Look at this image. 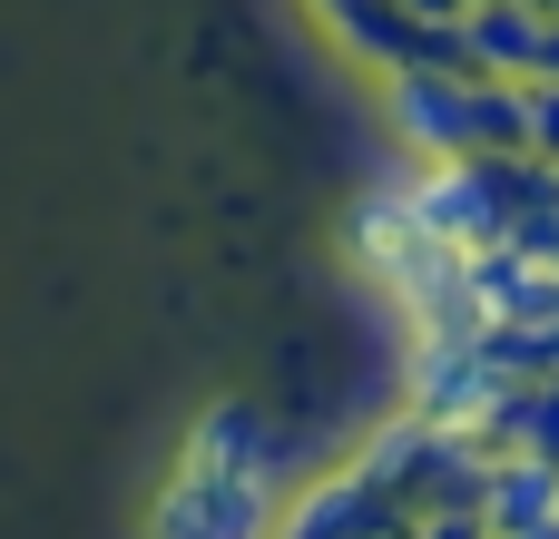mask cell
<instances>
[{"instance_id":"obj_1","label":"cell","mask_w":559,"mask_h":539,"mask_svg":"<svg viewBox=\"0 0 559 539\" xmlns=\"http://www.w3.org/2000/svg\"><path fill=\"white\" fill-rule=\"evenodd\" d=\"M472 69H442V59H413L383 79V118L393 137L423 157V167H452V157H481V108H472Z\"/></svg>"},{"instance_id":"obj_2","label":"cell","mask_w":559,"mask_h":539,"mask_svg":"<svg viewBox=\"0 0 559 539\" xmlns=\"http://www.w3.org/2000/svg\"><path fill=\"white\" fill-rule=\"evenodd\" d=\"M550 10L531 0H472L462 20V69L472 79H550Z\"/></svg>"},{"instance_id":"obj_3","label":"cell","mask_w":559,"mask_h":539,"mask_svg":"<svg viewBox=\"0 0 559 539\" xmlns=\"http://www.w3.org/2000/svg\"><path fill=\"white\" fill-rule=\"evenodd\" d=\"M559 520V462H531V452H491V481H481V530L521 539Z\"/></svg>"},{"instance_id":"obj_4","label":"cell","mask_w":559,"mask_h":539,"mask_svg":"<svg viewBox=\"0 0 559 539\" xmlns=\"http://www.w3.org/2000/svg\"><path fill=\"white\" fill-rule=\"evenodd\" d=\"M491 452H531V462H559V383H511L501 412L481 422Z\"/></svg>"},{"instance_id":"obj_5","label":"cell","mask_w":559,"mask_h":539,"mask_svg":"<svg viewBox=\"0 0 559 539\" xmlns=\"http://www.w3.org/2000/svg\"><path fill=\"white\" fill-rule=\"evenodd\" d=\"M521 137H531L540 167L559 157V79H521Z\"/></svg>"},{"instance_id":"obj_6","label":"cell","mask_w":559,"mask_h":539,"mask_svg":"<svg viewBox=\"0 0 559 539\" xmlns=\"http://www.w3.org/2000/svg\"><path fill=\"white\" fill-rule=\"evenodd\" d=\"M393 10H413L423 29H462V20H472V0H393Z\"/></svg>"},{"instance_id":"obj_7","label":"cell","mask_w":559,"mask_h":539,"mask_svg":"<svg viewBox=\"0 0 559 539\" xmlns=\"http://www.w3.org/2000/svg\"><path fill=\"white\" fill-rule=\"evenodd\" d=\"M531 10H550V20H559V0H531Z\"/></svg>"},{"instance_id":"obj_8","label":"cell","mask_w":559,"mask_h":539,"mask_svg":"<svg viewBox=\"0 0 559 539\" xmlns=\"http://www.w3.org/2000/svg\"><path fill=\"white\" fill-rule=\"evenodd\" d=\"M550 167H559V157H550Z\"/></svg>"}]
</instances>
